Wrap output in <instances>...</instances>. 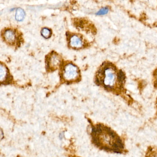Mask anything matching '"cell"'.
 I'll return each mask as SVG.
<instances>
[{"mask_svg":"<svg viewBox=\"0 0 157 157\" xmlns=\"http://www.w3.org/2000/svg\"><path fill=\"white\" fill-rule=\"evenodd\" d=\"M125 78L124 73L109 62L103 64L96 76L98 84L117 95L124 92Z\"/></svg>","mask_w":157,"mask_h":157,"instance_id":"6da1fadb","label":"cell"},{"mask_svg":"<svg viewBox=\"0 0 157 157\" xmlns=\"http://www.w3.org/2000/svg\"><path fill=\"white\" fill-rule=\"evenodd\" d=\"M92 135L94 144L101 149L117 153L124 151L123 140L110 128L102 124L97 125L93 128Z\"/></svg>","mask_w":157,"mask_h":157,"instance_id":"7a4b0ae2","label":"cell"},{"mask_svg":"<svg viewBox=\"0 0 157 157\" xmlns=\"http://www.w3.org/2000/svg\"><path fill=\"white\" fill-rule=\"evenodd\" d=\"M21 33L18 30L11 28H4L1 36L4 43L12 47H19L23 42Z\"/></svg>","mask_w":157,"mask_h":157,"instance_id":"3957f363","label":"cell"},{"mask_svg":"<svg viewBox=\"0 0 157 157\" xmlns=\"http://www.w3.org/2000/svg\"><path fill=\"white\" fill-rule=\"evenodd\" d=\"M66 35L70 47L73 49H80L84 47L85 42L81 35L67 32Z\"/></svg>","mask_w":157,"mask_h":157,"instance_id":"277c9868","label":"cell"},{"mask_svg":"<svg viewBox=\"0 0 157 157\" xmlns=\"http://www.w3.org/2000/svg\"><path fill=\"white\" fill-rule=\"evenodd\" d=\"M78 69L75 65L68 63L64 67L63 70V78L67 81H72L78 77Z\"/></svg>","mask_w":157,"mask_h":157,"instance_id":"5b68a950","label":"cell"},{"mask_svg":"<svg viewBox=\"0 0 157 157\" xmlns=\"http://www.w3.org/2000/svg\"><path fill=\"white\" fill-rule=\"evenodd\" d=\"M46 61L48 68L51 70H55L61 64V58L57 53L52 52L48 56Z\"/></svg>","mask_w":157,"mask_h":157,"instance_id":"8992f818","label":"cell"},{"mask_svg":"<svg viewBox=\"0 0 157 157\" xmlns=\"http://www.w3.org/2000/svg\"><path fill=\"white\" fill-rule=\"evenodd\" d=\"M0 79L2 82H4L8 78V70L7 68L1 64V71H0Z\"/></svg>","mask_w":157,"mask_h":157,"instance_id":"52a82bcc","label":"cell"},{"mask_svg":"<svg viewBox=\"0 0 157 157\" xmlns=\"http://www.w3.org/2000/svg\"><path fill=\"white\" fill-rule=\"evenodd\" d=\"M25 12L23 9L18 8L16 10L15 19L18 21H21L25 17Z\"/></svg>","mask_w":157,"mask_h":157,"instance_id":"ba28073f","label":"cell"},{"mask_svg":"<svg viewBox=\"0 0 157 157\" xmlns=\"http://www.w3.org/2000/svg\"><path fill=\"white\" fill-rule=\"evenodd\" d=\"M41 35L45 38H50L52 35V32L50 29L47 28H44L41 31Z\"/></svg>","mask_w":157,"mask_h":157,"instance_id":"9c48e42d","label":"cell"},{"mask_svg":"<svg viewBox=\"0 0 157 157\" xmlns=\"http://www.w3.org/2000/svg\"><path fill=\"white\" fill-rule=\"evenodd\" d=\"M108 12H109V9H108V8H102L101 9V10L97 13L96 14L98 15H105V14H107Z\"/></svg>","mask_w":157,"mask_h":157,"instance_id":"30bf717a","label":"cell"},{"mask_svg":"<svg viewBox=\"0 0 157 157\" xmlns=\"http://www.w3.org/2000/svg\"><path fill=\"white\" fill-rule=\"evenodd\" d=\"M153 83L154 87L157 88V69L153 73Z\"/></svg>","mask_w":157,"mask_h":157,"instance_id":"8fae6325","label":"cell"},{"mask_svg":"<svg viewBox=\"0 0 157 157\" xmlns=\"http://www.w3.org/2000/svg\"></svg>","mask_w":157,"mask_h":157,"instance_id":"7c38bea8","label":"cell"}]
</instances>
